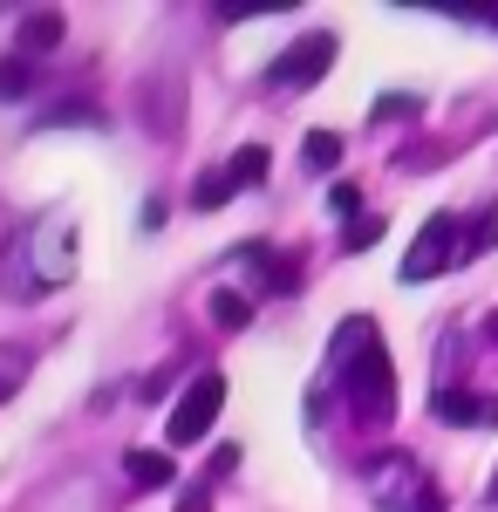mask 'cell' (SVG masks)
Returning a JSON list of instances; mask_svg holds the SVG:
<instances>
[{
	"mask_svg": "<svg viewBox=\"0 0 498 512\" xmlns=\"http://www.w3.org/2000/svg\"><path fill=\"white\" fill-rule=\"evenodd\" d=\"M369 499H376V512H444L437 478L423 472L410 451H383L369 465Z\"/></svg>",
	"mask_w": 498,
	"mask_h": 512,
	"instance_id": "4",
	"label": "cell"
},
{
	"mask_svg": "<svg viewBox=\"0 0 498 512\" xmlns=\"http://www.w3.org/2000/svg\"><path fill=\"white\" fill-rule=\"evenodd\" d=\"M28 89H35V62L28 55H7L0 62V103H21Z\"/></svg>",
	"mask_w": 498,
	"mask_h": 512,
	"instance_id": "9",
	"label": "cell"
},
{
	"mask_svg": "<svg viewBox=\"0 0 498 512\" xmlns=\"http://www.w3.org/2000/svg\"><path fill=\"white\" fill-rule=\"evenodd\" d=\"M212 321H219V328H246V321H253V308H246V294H232V287H219V294H212Z\"/></svg>",
	"mask_w": 498,
	"mask_h": 512,
	"instance_id": "13",
	"label": "cell"
},
{
	"mask_svg": "<svg viewBox=\"0 0 498 512\" xmlns=\"http://www.w3.org/2000/svg\"><path fill=\"white\" fill-rule=\"evenodd\" d=\"M219 410H226V376H219V369H205V376L185 383L178 410H171V424H164V444H198V437L219 424Z\"/></svg>",
	"mask_w": 498,
	"mask_h": 512,
	"instance_id": "5",
	"label": "cell"
},
{
	"mask_svg": "<svg viewBox=\"0 0 498 512\" xmlns=\"http://www.w3.org/2000/svg\"><path fill=\"white\" fill-rule=\"evenodd\" d=\"M328 62H335V35H301L280 62L267 69V82L273 89H301V82H314V76H328Z\"/></svg>",
	"mask_w": 498,
	"mask_h": 512,
	"instance_id": "6",
	"label": "cell"
},
{
	"mask_svg": "<svg viewBox=\"0 0 498 512\" xmlns=\"http://www.w3.org/2000/svg\"><path fill=\"white\" fill-rule=\"evenodd\" d=\"M328 369H335V383H342L348 410H355V424L383 431L389 417H396V362H389L383 328H376L369 315H348L342 328H335Z\"/></svg>",
	"mask_w": 498,
	"mask_h": 512,
	"instance_id": "1",
	"label": "cell"
},
{
	"mask_svg": "<svg viewBox=\"0 0 498 512\" xmlns=\"http://www.w3.org/2000/svg\"><path fill=\"white\" fill-rule=\"evenodd\" d=\"M376 239H383V219H355L342 233V253H362V246H376Z\"/></svg>",
	"mask_w": 498,
	"mask_h": 512,
	"instance_id": "17",
	"label": "cell"
},
{
	"mask_svg": "<svg viewBox=\"0 0 498 512\" xmlns=\"http://www.w3.org/2000/svg\"><path fill=\"white\" fill-rule=\"evenodd\" d=\"M178 512H212V499H205V485H198V492H192V499H185Z\"/></svg>",
	"mask_w": 498,
	"mask_h": 512,
	"instance_id": "20",
	"label": "cell"
},
{
	"mask_svg": "<svg viewBox=\"0 0 498 512\" xmlns=\"http://www.w3.org/2000/svg\"><path fill=\"white\" fill-rule=\"evenodd\" d=\"M328 212L355 226V219H362V192H355V185H335V192H328Z\"/></svg>",
	"mask_w": 498,
	"mask_h": 512,
	"instance_id": "18",
	"label": "cell"
},
{
	"mask_svg": "<svg viewBox=\"0 0 498 512\" xmlns=\"http://www.w3.org/2000/svg\"><path fill=\"white\" fill-rule=\"evenodd\" d=\"M280 7H294V0H219L226 21H253V14H280Z\"/></svg>",
	"mask_w": 498,
	"mask_h": 512,
	"instance_id": "15",
	"label": "cell"
},
{
	"mask_svg": "<svg viewBox=\"0 0 498 512\" xmlns=\"http://www.w3.org/2000/svg\"><path fill=\"white\" fill-rule=\"evenodd\" d=\"M123 472L137 478V485H171V458H164V451H130Z\"/></svg>",
	"mask_w": 498,
	"mask_h": 512,
	"instance_id": "11",
	"label": "cell"
},
{
	"mask_svg": "<svg viewBox=\"0 0 498 512\" xmlns=\"http://www.w3.org/2000/svg\"><path fill=\"white\" fill-rule=\"evenodd\" d=\"M0 274H7V294L14 301H28V294H48V287H69L76 280V226L55 212V219H28L14 246H7V260H0Z\"/></svg>",
	"mask_w": 498,
	"mask_h": 512,
	"instance_id": "2",
	"label": "cell"
},
{
	"mask_svg": "<svg viewBox=\"0 0 498 512\" xmlns=\"http://www.w3.org/2000/svg\"><path fill=\"white\" fill-rule=\"evenodd\" d=\"M430 410H437V424H498V396H471L458 383H444L430 396Z\"/></svg>",
	"mask_w": 498,
	"mask_h": 512,
	"instance_id": "7",
	"label": "cell"
},
{
	"mask_svg": "<svg viewBox=\"0 0 498 512\" xmlns=\"http://www.w3.org/2000/svg\"><path fill=\"white\" fill-rule=\"evenodd\" d=\"M232 192H239L232 171H219V178H198V185H192V205H198V212H212V205H226Z\"/></svg>",
	"mask_w": 498,
	"mask_h": 512,
	"instance_id": "14",
	"label": "cell"
},
{
	"mask_svg": "<svg viewBox=\"0 0 498 512\" xmlns=\"http://www.w3.org/2000/svg\"><path fill=\"white\" fill-rule=\"evenodd\" d=\"M498 239V219H451V212H437L430 226H423L417 239H410V253H403V280L417 287V280H437L444 267H458V260H471V253H485Z\"/></svg>",
	"mask_w": 498,
	"mask_h": 512,
	"instance_id": "3",
	"label": "cell"
},
{
	"mask_svg": "<svg viewBox=\"0 0 498 512\" xmlns=\"http://www.w3.org/2000/svg\"><path fill=\"white\" fill-rule=\"evenodd\" d=\"M485 335H492V349H498V308H492V321H485Z\"/></svg>",
	"mask_w": 498,
	"mask_h": 512,
	"instance_id": "21",
	"label": "cell"
},
{
	"mask_svg": "<svg viewBox=\"0 0 498 512\" xmlns=\"http://www.w3.org/2000/svg\"><path fill=\"white\" fill-rule=\"evenodd\" d=\"M376 117H417V103H410V96H383V103H376Z\"/></svg>",
	"mask_w": 498,
	"mask_h": 512,
	"instance_id": "19",
	"label": "cell"
},
{
	"mask_svg": "<svg viewBox=\"0 0 498 512\" xmlns=\"http://www.w3.org/2000/svg\"><path fill=\"white\" fill-rule=\"evenodd\" d=\"M492 506H498V478H492Z\"/></svg>",
	"mask_w": 498,
	"mask_h": 512,
	"instance_id": "22",
	"label": "cell"
},
{
	"mask_svg": "<svg viewBox=\"0 0 498 512\" xmlns=\"http://www.w3.org/2000/svg\"><path fill=\"white\" fill-rule=\"evenodd\" d=\"M21 376H28V355H21V349H0V403L21 390Z\"/></svg>",
	"mask_w": 498,
	"mask_h": 512,
	"instance_id": "16",
	"label": "cell"
},
{
	"mask_svg": "<svg viewBox=\"0 0 498 512\" xmlns=\"http://www.w3.org/2000/svg\"><path fill=\"white\" fill-rule=\"evenodd\" d=\"M232 185H260L267 178V144H246V151H232Z\"/></svg>",
	"mask_w": 498,
	"mask_h": 512,
	"instance_id": "12",
	"label": "cell"
},
{
	"mask_svg": "<svg viewBox=\"0 0 498 512\" xmlns=\"http://www.w3.org/2000/svg\"><path fill=\"white\" fill-rule=\"evenodd\" d=\"M301 164L307 171H335V164H342V137H335V130H307L301 137Z\"/></svg>",
	"mask_w": 498,
	"mask_h": 512,
	"instance_id": "8",
	"label": "cell"
},
{
	"mask_svg": "<svg viewBox=\"0 0 498 512\" xmlns=\"http://www.w3.org/2000/svg\"><path fill=\"white\" fill-rule=\"evenodd\" d=\"M55 41H62V14H28V21H21V55L55 48Z\"/></svg>",
	"mask_w": 498,
	"mask_h": 512,
	"instance_id": "10",
	"label": "cell"
}]
</instances>
